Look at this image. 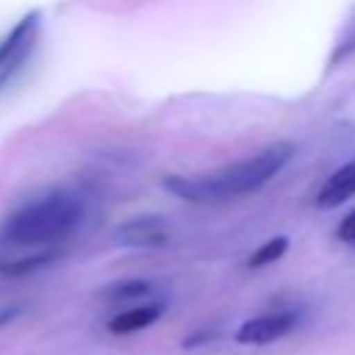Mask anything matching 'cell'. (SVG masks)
Returning <instances> with one entry per match:
<instances>
[{
	"label": "cell",
	"mask_w": 355,
	"mask_h": 355,
	"mask_svg": "<svg viewBox=\"0 0 355 355\" xmlns=\"http://www.w3.org/2000/svg\"><path fill=\"white\" fill-rule=\"evenodd\" d=\"M294 147L288 141L269 144L236 164H227L222 169L205 172V175H169L164 178V189L189 200V202H219L239 194H250L261 186H266L291 158Z\"/></svg>",
	"instance_id": "6da1fadb"
},
{
	"label": "cell",
	"mask_w": 355,
	"mask_h": 355,
	"mask_svg": "<svg viewBox=\"0 0 355 355\" xmlns=\"http://www.w3.org/2000/svg\"><path fill=\"white\" fill-rule=\"evenodd\" d=\"M83 219V200L72 191H47L0 222V247L8 250H44L69 239Z\"/></svg>",
	"instance_id": "7a4b0ae2"
},
{
	"label": "cell",
	"mask_w": 355,
	"mask_h": 355,
	"mask_svg": "<svg viewBox=\"0 0 355 355\" xmlns=\"http://www.w3.org/2000/svg\"><path fill=\"white\" fill-rule=\"evenodd\" d=\"M39 11L25 14L3 39H0V92L11 83V78L28 64L33 47H36V33H39Z\"/></svg>",
	"instance_id": "3957f363"
},
{
	"label": "cell",
	"mask_w": 355,
	"mask_h": 355,
	"mask_svg": "<svg viewBox=\"0 0 355 355\" xmlns=\"http://www.w3.org/2000/svg\"><path fill=\"white\" fill-rule=\"evenodd\" d=\"M297 324V313L280 311V313H263L255 319H247L244 324H239L236 330V341L239 344H250V347H261V344H272L283 336H288Z\"/></svg>",
	"instance_id": "277c9868"
},
{
	"label": "cell",
	"mask_w": 355,
	"mask_h": 355,
	"mask_svg": "<svg viewBox=\"0 0 355 355\" xmlns=\"http://www.w3.org/2000/svg\"><path fill=\"white\" fill-rule=\"evenodd\" d=\"M169 239V230L164 225V219L158 216H136V219H128L122 222L116 230H114V241L119 247H161L166 244Z\"/></svg>",
	"instance_id": "5b68a950"
},
{
	"label": "cell",
	"mask_w": 355,
	"mask_h": 355,
	"mask_svg": "<svg viewBox=\"0 0 355 355\" xmlns=\"http://www.w3.org/2000/svg\"><path fill=\"white\" fill-rule=\"evenodd\" d=\"M355 194V161H347L344 166H338L319 189L316 194V208H336L344 200H349Z\"/></svg>",
	"instance_id": "8992f818"
},
{
	"label": "cell",
	"mask_w": 355,
	"mask_h": 355,
	"mask_svg": "<svg viewBox=\"0 0 355 355\" xmlns=\"http://www.w3.org/2000/svg\"><path fill=\"white\" fill-rule=\"evenodd\" d=\"M58 247H44V250H17L14 255H8L6 261H0V275L6 277H22L31 275L53 261H58Z\"/></svg>",
	"instance_id": "52a82bcc"
},
{
	"label": "cell",
	"mask_w": 355,
	"mask_h": 355,
	"mask_svg": "<svg viewBox=\"0 0 355 355\" xmlns=\"http://www.w3.org/2000/svg\"><path fill=\"white\" fill-rule=\"evenodd\" d=\"M161 313H164V305H161V302H150V305L128 308V311L116 313V316L108 322V333H114V336H128V333L144 330V327H150L153 322H158Z\"/></svg>",
	"instance_id": "ba28073f"
},
{
	"label": "cell",
	"mask_w": 355,
	"mask_h": 355,
	"mask_svg": "<svg viewBox=\"0 0 355 355\" xmlns=\"http://www.w3.org/2000/svg\"><path fill=\"white\" fill-rule=\"evenodd\" d=\"M150 291V283L147 280H119V283H111L103 288V300L108 302H125V300H139Z\"/></svg>",
	"instance_id": "9c48e42d"
},
{
	"label": "cell",
	"mask_w": 355,
	"mask_h": 355,
	"mask_svg": "<svg viewBox=\"0 0 355 355\" xmlns=\"http://www.w3.org/2000/svg\"><path fill=\"white\" fill-rule=\"evenodd\" d=\"M288 250V239L286 236H277V239H269L266 244H261L252 255H250V261H247V266L250 269H261V266H269V263H275L283 252Z\"/></svg>",
	"instance_id": "30bf717a"
},
{
	"label": "cell",
	"mask_w": 355,
	"mask_h": 355,
	"mask_svg": "<svg viewBox=\"0 0 355 355\" xmlns=\"http://www.w3.org/2000/svg\"><path fill=\"white\" fill-rule=\"evenodd\" d=\"M336 236H338L341 241H347V244H355V211H349V214L341 219Z\"/></svg>",
	"instance_id": "8fae6325"
},
{
	"label": "cell",
	"mask_w": 355,
	"mask_h": 355,
	"mask_svg": "<svg viewBox=\"0 0 355 355\" xmlns=\"http://www.w3.org/2000/svg\"><path fill=\"white\" fill-rule=\"evenodd\" d=\"M211 338H214V333H211V330H202V333L189 336V338L183 341V347H186V349H191V347H200V344H205V341H211Z\"/></svg>",
	"instance_id": "7c38bea8"
}]
</instances>
